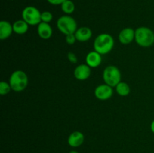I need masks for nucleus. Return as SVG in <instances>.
Wrapping results in <instances>:
<instances>
[{
    "label": "nucleus",
    "instance_id": "f257e3e1",
    "mask_svg": "<svg viewBox=\"0 0 154 153\" xmlns=\"http://www.w3.org/2000/svg\"><path fill=\"white\" fill-rule=\"evenodd\" d=\"M114 46V40L112 36L108 33L99 34L95 38L93 42L94 50L101 55H106L109 53Z\"/></svg>",
    "mask_w": 154,
    "mask_h": 153
},
{
    "label": "nucleus",
    "instance_id": "f03ea898",
    "mask_svg": "<svg viewBox=\"0 0 154 153\" xmlns=\"http://www.w3.org/2000/svg\"><path fill=\"white\" fill-rule=\"evenodd\" d=\"M135 40L140 46L150 47L154 44V32L149 27H138L135 29Z\"/></svg>",
    "mask_w": 154,
    "mask_h": 153
},
{
    "label": "nucleus",
    "instance_id": "7ed1b4c3",
    "mask_svg": "<svg viewBox=\"0 0 154 153\" xmlns=\"http://www.w3.org/2000/svg\"><path fill=\"white\" fill-rule=\"evenodd\" d=\"M29 79L26 74L21 70H14L11 74L9 78V83H10L11 89L13 91L20 92H23L26 88L28 86Z\"/></svg>",
    "mask_w": 154,
    "mask_h": 153
},
{
    "label": "nucleus",
    "instance_id": "20e7f679",
    "mask_svg": "<svg viewBox=\"0 0 154 153\" xmlns=\"http://www.w3.org/2000/svg\"><path fill=\"white\" fill-rule=\"evenodd\" d=\"M57 26L59 31L63 34H73L78 29V24L76 20L70 15H63L60 16L57 21Z\"/></svg>",
    "mask_w": 154,
    "mask_h": 153
},
{
    "label": "nucleus",
    "instance_id": "39448f33",
    "mask_svg": "<svg viewBox=\"0 0 154 153\" xmlns=\"http://www.w3.org/2000/svg\"><path fill=\"white\" fill-rule=\"evenodd\" d=\"M102 77L105 83L114 88L121 82V72L116 66L108 65L104 69Z\"/></svg>",
    "mask_w": 154,
    "mask_h": 153
},
{
    "label": "nucleus",
    "instance_id": "423d86ee",
    "mask_svg": "<svg viewBox=\"0 0 154 153\" xmlns=\"http://www.w3.org/2000/svg\"><path fill=\"white\" fill-rule=\"evenodd\" d=\"M22 19L29 26H38L41 22L42 12L34 6H27L22 11Z\"/></svg>",
    "mask_w": 154,
    "mask_h": 153
},
{
    "label": "nucleus",
    "instance_id": "0eeeda50",
    "mask_svg": "<svg viewBox=\"0 0 154 153\" xmlns=\"http://www.w3.org/2000/svg\"><path fill=\"white\" fill-rule=\"evenodd\" d=\"M114 94L113 87L108 84H101L98 86L94 91V94L97 99L100 100H106L111 98Z\"/></svg>",
    "mask_w": 154,
    "mask_h": 153
},
{
    "label": "nucleus",
    "instance_id": "6e6552de",
    "mask_svg": "<svg viewBox=\"0 0 154 153\" xmlns=\"http://www.w3.org/2000/svg\"><path fill=\"white\" fill-rule=\"evenodd\" d=\"M91 75V68L87 64H81L75 68L74 76L78 80H86Z\"/></svg>",
    "mask_w": 154,
    "mask_h": 153
},
{
    "label": "nucleus",
    "instance_id": "1a4fd4ad",
    "mask_svg": "<svg viewBox=\"0 0 154 153\" xmlns=\"http://www.w3.org/2000/svg\"><path fill=\"white\" fill-rule=\"evenodd\" d=\"M135 30L130 27L124 28L119 33V41L123 44H129L135 40Z\"/></svg>",
    "mask_w": 154,
    "mask_h": 153
},
{
    "label": "nucleus",
    "instance_id": "9d476101",
    "mask_svg": "<svg viewBox=\"0 0 154 153\" xmlns=\"http://www.w3.org/2000/svg\"><path fill=\"white\" fill-rule=\"evenodd\" d=\"M102 55L96 50L90 51L86 56V64L91 68H97L102 64Z\"/></svg>",
    "mask_w": 154,
    "mask_h": 153
},
{
    "label": "nucleus",
    "instance_id": "9b49d317",
    "mask_svg": "<svg viewBox=\"0 0 154 153\" xmlns=\"http://www.w3.org/2000/svg\"><path fill=\"white\" fill-rule=\"evenodd\" d=\"M84 135L82 132L79 130H75L73 131L68 137V143L71 147L77 148L79 147L84 143Z\"/></svg>",
    "mask_w": 154,
    "mask_h": 153
},
{
    "label": "nucleus",
    "instance_id": "f8f14e48",
    "mask_svg": "<svg viewBox=\"0 0 154 153\" xmlns=\"http://www.w3.org/2000/svg\"><path fill=\"white\" fill-rule=\"evenodd\" d=\"M75 36L77 38V40L80 42L88 41L91 38L93 35V32L91 28L87 26H81L78 28L77 31L75 32Z\"/></svg>",
    "mask_w": 154,
    "mask_h": 153
},
{
    "label": "nucleus",
    "instance_id": "ddd939ff",
    "mask_svg": "<svg viewBox=\"0 0 154 153\" xmlns=\"http://www.w3.org/2000/svg\"><path fill=\"white\" fill-rule=\"evenodd\" d=\"M37 32L39 37L42 39H45V40L49 39L53 34L52 27L51 26L49 23L44 22H41L38 25Z\"/></svg>",
    "mask_w": 154,
    "mask_h": 153
},
{
    "label": "nucleus",
    "instance_id": "4468645a",
    "mask_svg": "<svg viewBox=\"0 0 154 153\" xmlns=\"http://www.w3.org/2000/svg\"><path fill=\"white\" fill-rule=\"evenodd\" d=\"M13 30V25L8 21L2 20L0 22V39L5 40L11 35Z\"/></svg>",
    "mask_w": 154,
    "mask_h": 153
},
{
    "label": "nucleus",
    "instance_id": "2eb2a0df",
    "mask_svg": "<svg viewBox=\"0 0 154 153\" xmlns=\"http://www.w3.org/2000/svg\"><path fill=\"white\" fill-rule=\"evenodd\" d=\"M14 32L17 34H24L27 32L29 29V24L23 20H18L15 21L13 24Z\"/></svg>",
    "mask_w": 154,
    "mask_h": 153
},
{
    "label": "nucleus",
    "instance_id": "dca6fc26",
    "mask_svg": "<svg viewBox=\"0 0 154 153\" xmlns=\"http://www.w3.org/2000/svg\"><path fill=\"white\" fill-rule=\"evenodd\" d=\"M115 90L117 94H119L120 96H123V97L129 95L131 92L129 86L126 82H122V81L116 86Z\"/></svg>",
    "mask_w": 154,
    "mask_h": 153
},
{
    "label": "nucleus",
    "instance_id": "f3484780",
    "mask_svg": "<svg viewBox=\"0 0 154 153\" xmlns=\"http://www.w3.org/2000/svg\"><path fill=\"white\" fill-rule=\"evenodd\" d=\"M61 9L63 13L66 15L72 14L75 10V3L72 0H66L61 4Z\"/></svg>",
    "mask_w": 154,
    "mask_h": 153
},
{
    "label": "nucleus",
    "instance_id": "a211bd4d",
    "mask_svg": "<svg viewBox=\"0 0 154 153\" xmlns=\"http://www.w3.org/2000/svg\"><path fill=\"white\" fill-rule=\"evenodd\" d=\"M11 87L9 82H5V81H2L0 82V94L1 95H6L11 92Z\"/></svg>",
    "mask_w": 154,
    "mask_h": 153
},
{
    "label": "nucleus",
    "instance_id": "6ab92c4d",
    "mask_svg": "<svg viewBox=\"0 0 154 153\" xmlns=\"http://www.w3.org/2000/svg\"><path fill=\"white\" fill-rule=\"evenodd\" d=\"M41 19H42V22H47L49 23L51 22L53 20V14L50 11H43L42 12V16H41Z\"/></svg>",
    "mask_w": 154,
    "mask_h": 153
},
{
    "label": "nucleus",
    "instance_id": "aec40b11",
    "mask_svg": "<svg viewBox=\"0 0 154 153\" xmlns=\"http://www.w3.org/2000/svg\"><path fill=\"white\" fill-rule=\"evenodd\" d=\"M66 41L68 44L72 45L77 41V38L75 36V33L73 34H69L66 35Z\"/></svg>",
    "mask_w": 154,
    "mask_h": 153
},
{
    "label": "nucleus",
    "instance_id": "412c9836",
    "mask_svg": "<svg viewBox=\"0 0 154 153\" xmlns=\"http://www.w3.org/2000/svg\"><path fill=\"white\" fill-rule=\"evenodd\" d=\"M67 58L69 59V61L71 63H72V64H76V63H78V57H77V56L74 52H69L67 55Z\"/></svg>",
    "mask_w": 154,
    "mask_h": 153
},
{
    "label": "nucleus",
    "instance_id": "4be33fe9",
    "mask_svg": "<svg viewBox=\"0 0 154 153\" xmlns=\"http://www.w3.org/2000/svg\"><path fill=\"white\" fill-rule=\"evenodd\" d=\"M47 1L48 2V3L53 4V5H61L66 0H47Z\"/></svg>",
    "mask_w": 154,
    "mask_h": 153
},
{
    "label": "nucleus",
    "instance_id": "5701e85b",
    "mask_svg": "<svg viewBox=\"0 0 154 153\" xmlns=\"http://www.w3.org/2000/svg\"><path fill=\"white\" fill-rule=\"evenodd\" d=\"M150 129H151V131L154 134V119L152 121L151 124H150Z\"/></svg>",
    "mask_w": 154,
    "mask_h": 153
},
{
    "label": "nucleus",
    "instance_id": "b1692460",
    "mask_svg": "<svg viewBox=\"0 0 154 153\" xmlns=\"http://www.w3.org/2000/svg\"><path fill=\"white\" fill-rule=\"evenodd\" d=\"M69 153H79L78 151H76V150H71L70 152H69Z\"/></svg>",
    "mask_w": 154,
    "mask_h": 153
}]
</instances>
